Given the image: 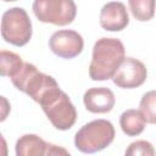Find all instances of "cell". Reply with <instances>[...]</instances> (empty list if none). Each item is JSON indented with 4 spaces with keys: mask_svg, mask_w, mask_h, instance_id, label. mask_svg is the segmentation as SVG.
<instances>
[{
    "mask_svg": "<svg viewBox=\"0 0 156 156\" xmlns=\"http://www.w3.org/2000/svg\"><path fill=\"white\" fill-rule=\"evenodd\" d=\"M2 1H5V2H11V1H17V0H2Z\"/></svg>",
    "mask_w": 156,
    "mask_h": 156,
    "instance_id": "obj_17",
    "label": "cell"
},
{
    "mask_svg": "<svg viewBox=\"0 0 156 156\" xmlns=\"http://www.w3.org/2000/svg\"><path fill=\"white\" fill-rule=\"evenodd\" d=\"M146 121L140 110H126L119 117V126L122 132L128 136H136L145 129Z\"/></svg>",
    "mask_w": 156,
    "mask_h": 156,
    "instance_id": "obj_11",
    "label": "cell"
},
{
    "mask_svg": "<svg viewBox=\"0 0 156 156\" xmlns=\"http://www.w3.org/2000/svg\"><path fill=\"white\" fill-rule=\"evenodd\" d=\"M139 107L146 123L156 124V90L146 91L140 100Z\"/></svg>",
    "mask_w": 156,
    "mask_h": 156,
    "instance_id": "obj_14",
    "label": "cell"
},
{
    "mask_svg": "<svg viewBox=\"0 0 156 156\" xmlns=\"http://www.w3.org/2000/svg\"><path fill=\"white\" fill-rule=\"evenodd\" d=\"M127 156H154L155 149L151 143L146 140H136L129 144L126 150Z\"/></svg>",
    "mask_w": 156,
    "mask_h": 156,
    "instance_id": "obj_15",
    "label": "cell"
},
{
    "mask_svg": "<svg viewBox=\"0 0 156 156\" xmlns=\"http://www.w3.org/2000/svg\"><path fill=\"white\" fill-rule=\"evenodd\" d=\"M133 17L140 22H147L155 16L156 0H128Z\"/></svg>",
    "mask_w": 156,
    "mask_h": 156,
    "instance_id": "obj_12",
    "label": "cell"
},
{
    "mask_svg": "<svg viewBox=\"0 0 156 156\" xmlns=\"http://www.w3.org/2000/svg\"><path fill=\"white\" fill-rule=\"evenodd\" d=\"M38 104L51 124L58 130H68L77 121V110L58 83L50 87L39 98Z\"/></svg>",
    "mask_w": 156,
    "mask_h": 156,
    "instance_id": "obj_2",
    "label": "cell"
},
{
    "mask_svg": "<svg viewBox=\"0 0 156 156\" xmlns=\"http://www.w3.org/2000/svg\"><path fill=\"white\" fill-rule=\"evenodd\" d=\"M83 102L85 108L91 113H107L113 108L116 98L111 89L106 87H94L84 93Z\"/></svg>",
    "mask_w": 156,
    "mask_h": 156,
    "instance_id": "obj_10",
    "label": "cell"
},
{
    "mask_svg": "<svg viewBox=\"0 0 156 156\" xmlns=\"http://www.w3.org/2000/svg\"><path fill=\"white\" fill-rule=\"evenodd\" d=\"M124 54V45L119 39H98L93 48V56L89 65V77L93 80H107L112 78L126 57Z\"/></svg>",
    "mask_w": 156,
    "mask_h": 156,
    "instance_id": "obj_1",
    "label": "cell"
},
{
    "mask_svg": "<svg viewBox=\"0 0 156 156\" xmlns=\"http://www.w3.org/2000/svg\"><path fill=\"white\" fill-rule=\"evenodd\" d=\"M32 10L40 22L55 26L71 24L77 16L74 0H34Z\"/></svg>",
    "mask_w": 156,
    "mask_h": 156,
    "instance_id": "obj_5",
    "label": "cell"
},
{
    "mask_svg": "<svg viewBox=\"0 0 156 156\" xmlns=\"http://www.w3.org/2000/svg\"><path fill=\"white\" fill-rule=\"evenodd\" d=\"M147 77L145 65L134 57H124L112 77L115 85L122 89H134L144 84Z\"/></svg>",
    "mask_w": 156,
    "mask_h": 156,
    "instance_id": "obj_6",
    "label": "cell"
},
{
    "mask_svg": "<svg viewBox=\"0 0 156 156\" xmlns=\"http://www.w3.org/2000/svg\"><path fill=\"white\" fill-rule=\"evenodd\" d=\"M23 60L20 55L7 51V50H1L0 51V73L2 77H9L11 78L15 76L18 69L23 65Z\"/></svg>",
    "mask_w": 156,
    "mask_h": 156,
    "instance_id": "obj_13",
    "label": "cell"
},
{
    "mask_svg": "<svg viewBox=\"0 0 156 156\" xmlns=\"http://www.w3.org/2000/svg\"><path fill=\"white\" fill-rule=\"evenodd\" d=\"M15 151L17 156H41V155H69L67 150L57 145L46 143L37 134H24L16 141Z\"/></svg>",
    "mask_w": 156,
    "mask_h": 156,
    "instance_id": "obj_8",
    "label": "cell"
},
{
    "mask_svg": "<svg viewBox=\"0 0 156 156\" xmlns=\"http://www.w3.org/2000/svg\"><path fill=\"white\" fill-rule=\"evenodd\" d=\"M1 37L15 46L26 45L32 38V22L27 11L22 7H11L1 18Z\"/></svg>",
    "mask_w": 156,
    "mask_h": 156,
    "instance_id": "obj_4",
    "label": "cell"
},
{
    "mask_svg": "<svg viewBox=\"0 0 156 156\" xmlns=\"http://www.w3.org/2000/svg\"><path fill=\"white\" fill-rule=\"evenodd\" d=\"M50 50L61 58H73L78 56L84 48L83 37L72 29H60L52 33L49 39Z\"/></svg>",
    "mask_w": 156,
    "mask_h": 156,
    "instance_id": "obj_7",
    "label": "cell"
},
{
    "mask_svg": "<svg viewBox=\"0 0 156 156\" xmlns=\"http://www.w3.org/2000/svg\"><path fill=\"white\" fill-rule=\"evenodd\" d=\"M1 102H2V113H1V121H4V119L6 118V112H5V110H6V107H7V101H6L5 96H1Z\"/></svg>",
    "mask_w": 156,
    "mask_h": 156,
    "instance_id": "obj_16",
    "label": "cell"
},
{
    "mask_svg": "<svg viewBox=\"0 0 156 156\" xmlns=\"http://www.w3.org/2000/svg\"><path fill=\"white\" fill-rule=\"evenodd\" d=\"M113 139V124L107 119H94L76 133L74 146L83 154H95L106 149Z\"/></svg>",
    "mask_w": 156,
    "mask_h": 156,
    "instance_id": "obj_3",
    "label": "cell"
},
{
    "mask_svg": "<svg viewBox=\"0 0 156 156\" xmlns=\"http://www.w3.org/2000/svg\"><path fill=\"white\" fill-rule=\"evenodd\" d=\"M129 23L128 11L123 2L110 1L101 7L100 11V26L108 32L123 30Z\"/></svg>",
    "mask_w": 156,
    "mask_h": 156,
    "instance_id": "obj_9",
    "label": "cell"
}]
</instances>
